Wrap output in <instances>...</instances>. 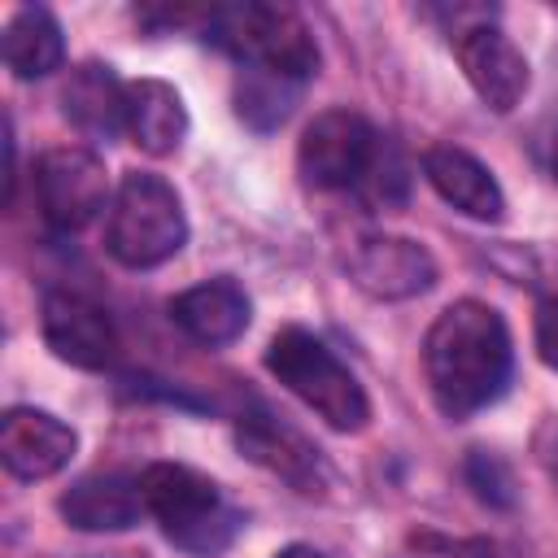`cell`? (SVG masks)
Masks as SVG:
<instances>
[{
    "label": "cell",
    "mask_w": 558,
    "mask_h": 558,
    "mask_svg": "<svg viewBox=\"0 0 558 558\" xmlns=\"http://www.w3.org/2000/svg\"><path fill=\"white\" fill-rule=\"evenodd\" d=\"M510 327L488 301H453L436 314L423 340V375L449 418H466L497 401L510 384Z\"/></svg>",
    "instance_id": "1"
},
{
    "label": "cell",
    "mask_w": 558,
    "mask_h": 558,
    "mask_svg": "<svg viewBox=\"0 0 558 558\" xmlns=\"http://www.w3.org/2000/svg\"><path fill=\"white\" fill-rule=\"evenodd\" d=\"M140 493L161 532L201 558H214L240 532V510L222 497V488L183 462H153L140 471Z\"/></svg>",
    "instance_id": "2"
},
{
    "label": "cell",
    "mask_w": 558,
    "mask_h": 558,
    "mask_svg": "<svg viewBox=\"0 0 558 558\" xmlns=\"http://www.w3.org/2000/svg\"><path fill=\"white\" fill-rule=\"evenodd\" d=\"M205 39L231 52L244 70H266L279 78L301 83L318 65V44L305 26V17L288 4H227L205 13Z\"/></svg>",
    "instance_id": "3"
},
{
    "label": "cell",
    "mask_w": 558,
    "mask_h": 558,
    "mask_svg": "<svg viewBox=\"0 0 558 558\" xmlns=\"http://www.w3.org/2000/svg\"><path fill=\"white\" fill-rule=\"evenodd\" d=\"M266 366L327 427H336V432H362L366 427V418H371L366 388L314 331H305V327L275 331V340L266 349Z\"/></svg>",
    "instance_id": "4"
},
{
    "label": "cell",
    "mask_w": 558,
    "mask_h": 558,
    "mask_svg": "<svg viewBox=\"0 0 558 558\" xmlns=\"http://www.w3.org/2000/svg\"><path fill=\"white\" fill-rule=\"evenodd\" d=\"M183 240H187V218H183L179 192L161 174H148V170L122 174L109 201V218H105L109 257L131 270H153L170 262L183 248Z\"/></svg>",
    "instance_id": "5"
},
{
    "label": "cell",
    "mask_w": 558,
    "mask_h": 558,
    "mask_svg": "<svg viewBox=\"0 0 558 558\" xmlns=\"http://www.w3.org/2000/svg\"><path fill=\"white\" fill-rule=\"evenodd\" d=\"M31 183H35V201H39L44 222L61 235L83 231L109 205L105 161L83 144H57V148L39 153Z\"/></svg>",
    "instance_id": "6"
},
{
    "label": "cell",
    "mask_w": 558,
    "mask_h": 558,
    "mask_svg": "<svg viewBox=\"0 0 558 558\" xmlns=\"http://www.w3.org/2000/svg\"><path fill=\"white\" fill-rule=\"evenodd\" d=\"M379 148V135L371 131V122L353 109H323L314 113V122L301 131L296 144V170L310 187L318 192H340L362 183V174L371 170Z\"/></svg>",
    "instance_id": "7"
},
{
    "label": "cell",
    "mask_w": 558,
    "mask_h": 558,
    "mask_svg": "<svg viewBox=\"0 0 558 558\" xmlns=\"http://www.w3.org/2000/svg\"><path fill=\"white\" fill-rule=\"evenodd\" d=\"M39 331H44V344L78 371H105L118 353V327H113L109 310L70 288L44 292Z\"/></svg>",
    "instance_id": "8"
},
{
    "label": "cell",
    "mask_w": 558,
    "mask_h": 558,
    "mask_svg": "<svg viewBox=\"0 0 558 558\" xmlns=\"http://www.w3.org/2000/svg\"><path fill=\"white\" fill-rule=\"evenodd\" d=\"M344 270L353 288L375 301H410L436 283V257L410 235H362L353 240Z\"/></svg>",
    "instance_id": "9"
},
{
    "label": "cell",
    "mask_w": 558,
    "mask_h": 558,
    "mask_svg": "<svg viewBox=\"0 0 558 558\" xmlns=\"http://www.w3.org/2000/svg\"><path fill=\"white\" fill-rule=\"evenodd\" d=\"M458 65L471 83V92L493 109V113H510L523 92H527V57L519 52V44L501 31V26H466L453 39Z\"/></svg>",
    "instance_id": "10"
},
{
    "label": "cell",
    "mask_w": 558,
    "mask_h": 558,
    "mask_svg": "<svg viewBox=\"0 0 558 558\" xmlns=\"http://www.w3.org/2000/svg\"><path fill=\"white\" fill-rule=\"evenodd\" d=\"M74 449H78L74 427L48 410L13 405L0 418V462L17 480H48V475L65 471Z\"/></svg>",
    "instance_id": "11"
},
{
    "label": "cell",
    "mask_w": 558,
    "mask_h": 558,
    "mask_svg": "<svg viewBox=\"0 0 558 558\" xmlns=\"http://www.w3.org/2000/svg\"><path fill=\"white\" fill-rule=\"evenodd\" d=\"M57 510L78 532H126L148 514L140 475H122V471H100V475L74 480L61 493Z\"/></svg>",
    "instance_id": "12"
},
{
    "label": "cell",
    "mask_w": 558,
    "mask_h": 558,
    "mask_svg": "<svg viewBox=\"0 0 558 558\" xmlns=\"http://www.w3.org/2000/svg\"><path fill=\"white\" fill-rule=\"evenodd\" d=\"M423 179L432 183V192L453 205L458 214L475 218V222H497L506 214V196H501V183L493 179V170L471 157L466 148H453V144H436L423 153Z\"/></svg>",
    "instance_id": "13"
},
{
    "label": "cell",
    "mask_w": 558,
    "mask_h": 558,
    "mask_svg": "<svg viewBox=\"0 0 558 558\" xmlns=\"http://www.w3.org/2000/svg\"><path fill=\"white\" fill-rule=\"evenodd\" d=\"M235 440H240V449H244L257 466H266L270 475L288 480L292 488L314 493V488L323 484V458H318V449H314L296 427H288L283 418H275V414H266V410H253V414L240 418Z\"/></svg>",
    "instance_id": "14"
},
{
    "label": "cell",
    "mask_w": 558,
    "mask_h": 558,
    "mask_svg": "<svg viewBox=\"0 0 558 558\" xmlns=\"http://www.w3.org/2000/svg\"><path fill=\"white\" fill-rule=\"evenodd\" d=\"M170 318L196 340V344H231L235 336H244L248 327V296L235 279L218 275V279H205L196 288H183L174 301H170Z\"/></svg>",
    "instance_id": "15"
},
{
    "label": "cell",
    "mask_w": 558,
    "mask_h": 558,
    "mask_svg": "<svg viewBox=\"0 0 558 558\" xmlns=\"http://www.w3.org/2000/svg\"><path fill=\"white\" fill-rule=\"evenodd\" d=\"M126 135L148 157L179 153L187 135V105L166 78H135L126 83Z\"/></svg>",
    "instance_id": "16"
},
{
    "label": "cell",
    "mask_w": 558,
    "mask_h": 558,
    "mask_svg": "<svg viewBox=\"0 0 558 558\" xmlns=\"http://www.w3.org/2000/svg\"><path fill=\"white\" fill-rule=\"evenodd\" d=\"M61 113L87 135L126 131V83L105 61H83L61 83Z\"/></svg>",
    "instance_id": "17"
},
{
    "label": "cell",
    "mask_w": 558,
    "mask_h": 558,
    "mask_svg": "<svg viewBox=\"0 0 558 558\" xmlns=\"http://www.w3.org/2000/svg\"><path fill=\"white\" fill-rule=\"evenodd\" d=\"M65 61L61 22L48 9H17L4 26V65L17 78H44Z\"/></svg>",
    "instance_id": "18"
},
{
    "label": "cell",
    "mask_w": 558,
    "mask_h": 558,
    "mask_svg": "<svg viewBox=\"0 0 558 558\" xmlns=\"http://www.w3.org/2000/svg\"><path fill=\"white\" fill-rule=\"evenodd\" d=\"M292 96H296L292 78H279V74H266V70H244L240 87H235V109H240L244 122L266 131V126H279L288 118Z\"/></svg>",
    "instance_id": "19"
},
{
    "label": "cell",
    "mask_w": 558,
    "mask_h": 558,
    "mask_svg": "<svg viewBox=\"0 0 558 558\" xmlns=\"http://www.w3.org/2000/svg\"><path fill=\"white\" fill-rule=\"evenodd\" d=\"M466 475H471V484H475V493H480L484 501H493V506H510V501H514L510 475H506V466H501L493 453H475V458L466 462Z\"/></svg>",
    "instance_id": "20"
},
{
    "label": "cell",
    "mask_w": 558,
    "mask_h": 558,
    "mask_svg": "<svg viewBox=\"0 0 558 558\" xmlns=\"http://www.w3.org/2000/svg\"><path fill=\"white\" fill-rule=\"evenodd\" d=\"M536 353L545 366L558 371V301H545L536 310Z\"/></svg>",
    "instance_id": "21"
},
{
    "label": "cell",
    "mask_w": 558,
    "mask_h": 558,
    "mask_svg": "<svg viewBox=\"0 0 558 558\" xmlns=\"http://www.w3.org/2000/svg\"><path fill=\"white\" fill-rule=\"evenodd\" d=\"M453 558H506V549L497 541H466L453 549Z\"/></svg>",
    "instance_id": "22"
},
{
    "label": "cell",
    "mask_w": 558,
    "mask_h": 558,
    "mask_svg": "<svg viewBox=\"0 0 558 558\" xmlns=\"http://www.w3.org/2000/svg\"><path fill=\"white\" fill-rule=\"evenodd\" d=\"M275 558H323L314 545H288V549H279Z\"/></svg>",
    "instance_id": "23"
},
{
    "label": "cell",
    "mask_w": 558,
    "mask_h": 558,
    "mask_svg": "<svg viewBox=\"0 0 558 558\" xmlns=\"http://www.w3.org/2000/svg\"><path fill=\"white\" fill-rule=\"evenodd\" d=\"M549 475H554V484H558V445L549 449Z\"/></svg>",
    "instance_id": "24"
},
{
    "label": "cell",
    "mask_w": 558,
    "mask_h": 558,
    "mask_svg": "<svg viewBox=\"0 0 558 558\" xmlns=\"http://www.w3.org/2000/svg\"><path fill=\"white\" fill-rule=\"evenodd\" d=\"M554 174H558V140H554Z\"/></svg>",
    "instance_id": "25"
}]
</instances>
